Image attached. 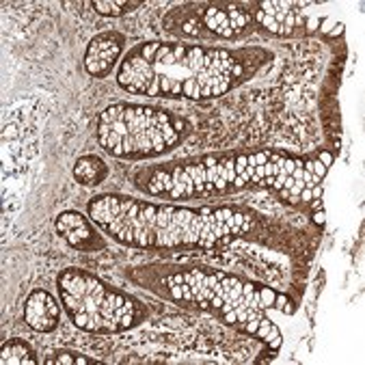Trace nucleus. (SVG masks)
Returning <instances> with one entry per match:
<instances>
[{"instance_id": "obj_9", "label": "nucleus", "mask_w": 365, "mask_h": 365, "mask_svg": "<svg viewBox=\"0 0 365 365\" xmlns=\"http://www.w3.org/2000/svg\"><path fill=\"white\" fill-rule=\"evenodd\" d=\"M108 175L106 163L98 156H83L74 165V178L83 186H98Z\"/></svg>"}, {"instance_id": "obj_10", "label": "nucleus", "mask_w": 365, "mask_h": 365, "mask_svg": "<svg viewBox=\"0 0 365 365\" xmlns=\"http://www.w3.org/2000/svg\"><path fill=\"white\" fill-rule=\"evenodd\" d=\"M0 363L3 365H35V350L22 341V339H9L3 346V352H0Z\"/></svg>"}, {"instance_id": "obj_11", "label": "nucleus", "mask_w": 365, "mask_h": 365, "mask_svg": "<svg viewBox=\"0 0 365 365\" xmlns=\"http://www.w3.org/2000/svg\"><path fill=\"white\" fill-rule=\"evenodd\" d=\"M91 7L102 16H121L130 9L140 7V3L138 0H134V3H125V0H93Z\"/></svg>"}, {"instance_id": "obj_12", "label": "nucleus", "mask_w": 365, "mask_h": 365, "mask_svg": "<svg viewBox=\"0 0 365 365\" xmlns=\"http://www.w3.org/2000/svg\"><path fill=\"white\" fill-rule=\"evenodd\" d=\"M46 363L48 365H102V361H98V359L85 356L81 352H69V350L54 352Z\"/></svg>"}, {"instance_id": "obj_4", "label": "nucleus", "mask_w": 365, "mask_h": 365, "mask_svg": "<svg viewBox=\"0 0 365 365\" xmlns=\"http://www.w3.org/2000/svg\"><path fill=\"white\" fill-rule=\"evenodd\" d=\"M63 307L76 327L91 333H119L138 322V303L110 289L93 274L67 268L58 274Z\"/></svg>"}, {"instance_id": "obj_13", "label": "nucleus", "mask_w": 365, "mask_h": 365, "mask_svg": "<svg viewBox=\"0 0 365 365\" xmlns=\"http://www.w3.org/2000/svg\"><path fill=\"white\" fill-rule=\"evenodd\" d=\"M169 190H171V173L158 171L154 175V180L150 182V192L152 195H163V192H169Z\"/></svg>"}, {"instance_id": "obj_3", "label": "nucleus", "mask_w": 365, "mask_h": 365, "mask_svg": "<svg viewBox=\"0 0 365 365\" xmlns=\"http://www.w3.org/2000/svg\"><path fill=\"white\" fill-rule=\"evenodd\" d=\"M188 123L152 106L117 104L100 115V145L119 158H145L169 152L188 134Z\"/></svg>"}, {"instance_id": "obj_15", "label": "nucleus", "mask_w": 365, "mask_h": 365, "mask_svg": "<svg viewBox=\"0 0 365 365\" xmlns=\"http://www.w3.org/2000/svg\"><path fill=\"white\" fill-rule=\"evenodd\" d=\"M274 305H277L283 314H292V312H294V309H292V305H289V301H287L285 297H277V299H274Z\"/></svg>"}, {"instance_id": "obj_7", "label": "nucleus", "mask_w": 365, "mask_h": 365, "mask_svg": "<svg viewBox=\"0 0 365 365\" xmlns=\"http://www.w3.org/2000/svg\"><path fill=\"white\" fill-rule=\"evenodd\" d=\"M58 303L54 301V297L46 289H35L29 294L26 305H24V320L26 324L37 331V333H50L56 329L58 324Z\"/></svg>"}, {"instance_id": "obj_16", "label": "nucleus", "mask_w": 365, "mask_h": 365, "mask_svg": "<svg viewBox=\"0 0 365 365\" xmlns=\"http://www.w3.org/2000/svg\"><path fill=\"white\" fill-rule=\"evenodd\" d=\"M318 160H320V163H322V165H324L327 169H329V167L333 165V156H331L329 152H320V158H318Z\"/></svg>"}, {"instance_id": "obj_8", "label": "nucleus", "mask_w": 365, "mask_h": 365, "mask_svg": "<svg viewBox=\"0 0 365 365\" xmlns=\"http://www.w3.org/2000/svg\"><path fill=\"white\" fill-rule=\"evenodd\" d=\"M205 24L221 37H234L247 24V16L242 11L207 9L205 11Z\"/></svg>"}, {"instance_id": "obj_6", "label": "nucleus", "mask_w": 365, "mask_h": 365, "mask_svg": "<svg viewBox=\"0 0 365 365\" xmlns=\"http://www.w3.org/2000/svg\"><path fill=\"white\" fill-rule=\"evenodd\" d=\"M56 232L61 234V238L65 242H69L74 249L81 251H96L102 249L104 242L96 236V232L91 230L89 221L81 214V212H63L56 218Z\"/></svg>"}, {"instance_id": "obj_2", "label": "nucleus", "mask_w": 365, "mask_h": 365, "mask_svg": "<svg viewBox=\"0 0 365 365\" xmlns=\"http://www.w3.org/2000/svg\"><path fill=\"white\" fill-rule=\"evenodd\" d=\"M91 221L108 236L134 247H180L201 245L212 247L230 234H240L249 227L247 216L223 210H190L178 205L140 203L125 197L104 195L89 203Z\"/></svg>"}, {"instance_id": "obj_1", "label": "nucleus", "mask_w": 365, "mask_h": 365, "mask_svg": "<svg viewBox=\"0 0 365 365\" xmlns=\"http://www.w3.org/2000/svg\"><path fill=\"white\" fill-rule=\"evenodd\" d=\"M240 74V63L225 50L150 41L125 54L117 83L134 96L210 100L227 93Z\"/></svg>"}, {"instance_id": "obj_17", "label": "nucleus", "mask_w": 365, "mask_h": 365, "mask_svg": "<svg viewBox=\"0 0 365 365\" xmlns=\"http://www.w3.org/2000/svg\"><path fill=\"white\" fill-rule=\"evenodd\" d=\"M324 221H327V214H324V210L314 214V223H316V225H324Z\"/></svg>"}, {"instance_id": "obj_14", "label": "nucleus", "mask_w": 365, "mask_h": 365, "mask_svg": "<svg viewBox=\"0 0 365 365\" xmlns=\"http://www.w3.org/2000/svg\"><path fill=\"white\" fill-rule=\"evenodd\" d=\"M257 299H259L262 309H268V307H272V305H274L277 294H274V292H272L270 287H257Z\"/></svg>"}, {"instance_id": "obj_5", "label": "nucleus", "mask_w": 365, "mask_h": 365, "mask_svg": "<svg viewBox=\"0 0 365 365\" xmlns=\"http://www.w3.org/2000/svg\"><path fill=\"white\" fill-rule=\"evenodd\" d=\"M123 37L119 33H104L91 39L85 54V69L93 78H104L115 67L117 56L121 54Z\"/></svg>"}]
</instances>
